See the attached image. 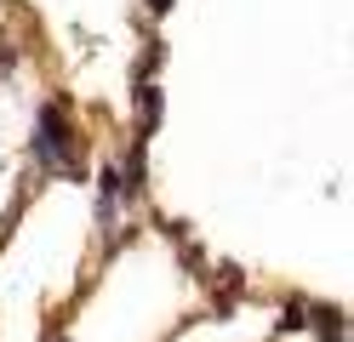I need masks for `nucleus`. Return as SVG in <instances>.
Masks as SVG:
<instances>
[{
	"instance_id": "4",
	"label": "nucleus",
	"mask_w": 354,
	"mask_h": 342,
	"mask_svg": "<svg viewBox=\"0 0 354 342\" xmlns=\"http://www.w3.org/2000/svg\"><path fill=\"white\" fill-rule=\"evenodd\" d=\"M166 6H171V0H149V12H166Z\"/></svg>"
},
{
	"instance_id": "2",
	"label": "nucleus",
	"mask_w": 354,
	"mask_h": 342,
	"mask_svg": "<svg viewBox=\"0 0 354 342\" xmlns=\"http://www.w3.org/2000/svg\"><path fill=\"white\" fill-rule=\"evenodd\" d=\"M138 120H143V137L154 131V120H160V86H138Z\"/></svg>"
},
{
	"instance_id": "3",
	"label": "nucleus",
	"mask_w": 354,
	"mask_h": 342,
	"mask_svg": "<svg viewBox=\"0 0 354 342\" xmlns=\"http://www.w3.org/2000/svg\"><path fill=\"white\" fill-rule=\"evenodd\" d=\"M308 319H303V308H286V319H280V331H303Z\"/></svg>"
},
{
	"instance_id": "1",
	"label": "nucleus",
	"mask_w": 354,
	"mask_h": 342,
	"mask_svg": "<svg viewBox=\"0 0 354 342\" xmlns=\"http://www.w3.org/2000/svg\"><path fill=\"white\" fill-rule=\"evenodd\" d=\"M69 149H75L69 108H63V103H46V108L35 114V154L46 160V166H57V171H80L75 160H69Z\"/></svg>"
}]
</instances>
